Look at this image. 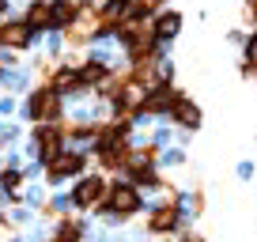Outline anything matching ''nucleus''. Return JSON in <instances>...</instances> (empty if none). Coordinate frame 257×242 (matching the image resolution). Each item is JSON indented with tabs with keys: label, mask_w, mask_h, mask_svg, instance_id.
Listing matches in <instances>:
<instances>
[{
	"label": "nucleus",
	"mask_w": 257,
	"mask_h": 242,
	"mask_svg": "<svg viewBox=\"0 0 257 242\" xmlns=\"http://www.w3.org/2000/svg\"><path fill=\"white\" fill-rule=\"evenodd\" d=\"M83 167H87V155L76 152V148H64L61 155H53V159L46 163V170H42V174H46L49 189H53L57 182H64V178H80Z\"/></svg>",
	"instance_id": "obj_1"
},
{
	"label": "nucleus",
	"mask_w": 257,
	"mask_h": 242,
	"mask_svg": "<svg viewBox=\"0 0 257 242\" xmlns=\"http://www.w3.org/2000/svg\"><path fill=\"white\" fill-rule=\"evenodd\" d=\"M102 208H110V212H117V216H133V212H140L144 208V197H140V189L133 186V182H110L106 186V201H102Z\"/></svg>",
	"instance_id": "obj_2"
},
{
	"label": "nucleus",
	"mask_w": 257,
	"mask_h": 242,
	"mask_svg": "<svg viewBox=\"0 0 257 242\" xmlns=\"http://www.w3.org/2000/svg\"><path fill=\"white\" fill-rule=\"evenodd\" d=\"M68 201H72V208H80V212L95 208V204L106 201V182H102L98 174H83V178H80V186L68 193Z\"/></svg>",
	"instance_id": "obj_3"
},
{
	"label": "nucleus",
	"mask_w": 257,
	"mask_h": 242,
	"mask_svg": "<svg viewBox=\"0 0 257 242\" xmlns=\"http://www.w3.org/2000/svg\"><path fill=\"white\" fill-rule=\"evenodd\" d=\"M182 223H185V212H182V204H174V201L159 204V208L148 216V231L152 234H174Z\"/></svg>",
	"instance_id": "obj_4"
},
{
	"label": "nucleus",
	"mask_w": 257,
	"mask_h": 242,
	"mask_svg": "<svg viewBox=\"0 0 257 242\" xmlns=\"http://www.w3.org/2000/svg\"><path fill=\"white\" fill-rule=\"evenodd\" d=\"M178 98H182L178 91H170V87H163V83H159V87L148 91V98H144V106H140V110H144V113H170V110L178 106Z\"/></svg>",
	"instance_id": "obj_5"
},
{
	"label": "nucleus",
	"mask_w": 257,
	"mask_h": 242,
	"mask_svg": "<svg viewBox=\"0 0 257 242\" xmlns=\"http://www.w3.org/2000/svg\"><path fill=\"white\" fill-rule=\"evenodd\" d=\"M170 121L182 125V129H197L201 125V106H193L189 98H178V106L170 110Z\"/></svg>",
	"instance_id": "obj_6"
},
{
	"label": "nucleus",
	"mask_w": 257,
	"mask_h": 242,
	"mask_svg": "<svg viewBox=\"0 0 257 242\" xmlns=\"http://www.w3.org/2000/svg\"><path fill=\"white\" fill-rule=\"evenodd\" d=\"M83 234H87V223H83V219H68L64 216L61 223L53 227V238L49 242H80Z\"/></svg>",
	"instance_id": "obj_7"
},
{
	"label": "nucleus",
	"mask_w": 257,
	"mask_h": 242,
	"mask_svg": "<svg viewBox=\"0 0 257 242\" xmlns=\"http://www.w3.org/2000/svg\"><path fill=\"white\" fill-rule=\"evenodd\" d=\"M49 23H53V4L49 0H34L31 12H27V27L31 31H46Z\"/></svg>",
	"instance_id": "obj_8"
},
{
	"label": "nucleus",
	"mask_w": 257,
	"mask_h": 242,
	"mask_svg": "<svg viewBox=\"0 0 257 242\" xmlns=\"http://www.w3.org/2000/svg\"><path fill=\"white\" fill-rule=\"evenodd\" d=\"M27 182L23 167H8V170H0V193H8V197H19V186Z\"/></svg>",
	"instance_id": "obj_9"
},
{
	"label": "nucleus",
	"mask_w": 257,
	"mask_h": 242,
	"mask_svg": "<svg viewBox=\"0 0 257 242\" xmlns=\"http://www.w3.org/2000/svg\"><path fill=\"white\" fill-rule=\"evenodd\" d=\"M0 42H4V46H27V42H31V27L27 23H8L4 27V31H0Z\"/></svg>",
	"instance_id": "obj_10"
},
{
	"label": "nucleus",
	"mask_w": 257,
	"mask_h": 242,
	"mask_svg": "<svg viewBox=\"0 0 257 242\" xmlns=\"http://www.w3.org/2000/svg\"><path fill=\"white\" fill-rule=\"evenodd\" d=\"M178 27H182V19L170 12V16H159V23H155V38H174Z\"/></svg>",
	"instance_id": "obj_11"
},
{
	"label": "nucleus",
	"mask_w": 257,
	"mask_h": 242,
	"mask_svg": "<svg viewBox=\"0 0 257 242\" xmlns=\"http://www.w3.org/2000/svg\"><path fill=\"white\" fill-rule=\"evenodd\" d=\"M106 80V65L102 61H91V65L80 68V83H102Z\"/></svg>",
	"instance_id": "obj_12"
},
{
	"label": "nucleus",
	"mask_w": 257,
	"mask_h": 242,
	"mask_svg": "<svg viewBox=\"0 0 257 242\" xmlns=\"http://www.w3.org/2000/svg\"><path fill=\"white\" fill-rule=\"evenodd\" d=\"M246 53H249V65H253V68H257V34H253V38H249V46H246Z\"/></svg>",
	"instance_id": "obj_13"
},
{
	"label": "nucleus",
	"mask_w": 257,
	"mask_h": 242,
	"mask_svg": "<svg viewBox=\"0 0 257 242\" xmlns=\"http://www.w3.org/2000/svg\"><path fill=\"white\" fill-rule=\"evenodd\" d=\"M185 242H204V238H197V234H185Z\"/></svg>",
	"instance_id": "obj_14"
},
{
	"label": "nucleus",
	"mask_w": 257,
	"mask_h": 242,
	"mask_svg": "<svg viewBox=\"0 0 257 242\" xmlns=\"http://www.w3.org/2000/svg\"><path fill=\"white\" fill-rule=\"evenodd\" d=\"M0 12H4V0H0Z\"/></svg>",
	"instance_id": "obj_15"
}]
</instances>
